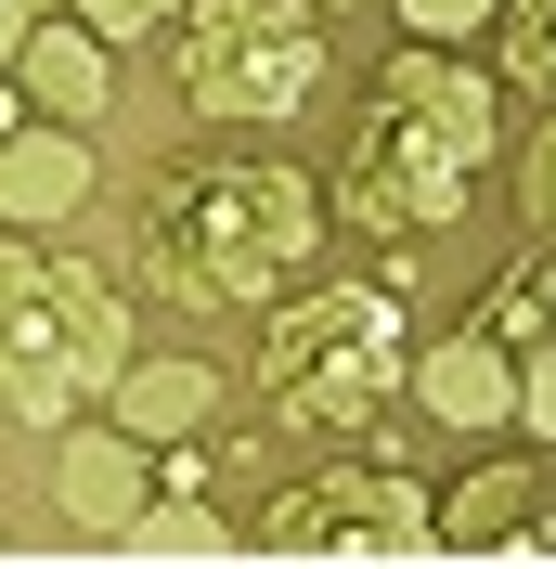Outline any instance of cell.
I'll return each mask as SVG.
<instances>
[{
	"mask_svg": "<svg viewBox=\"0 0 556 569\" xmlns=\"http://www.w3.org/2000/svg\"><path fill=\"white\" fill-rule=\"evenodd\" d=\"M142 259L181 311H246L272 298L298 259H311V181L259 169V156H220V169H181L142 220Z\"/></svg>",
	"mask_w": 556,
	"mask_h": 569,
	"instance_id": "1",
	"label": "cell"
},
{
	"mask_svg": "<svg viewBox=\"0 0 556 569\" xmlns=\"http://www.w3.org/2000/svg\"><path fill=\"white\" fill-rule=\"evenodd\" d=\"M479 156H492V91L466 66L401 52V66L376 78L363 130H349V208L376 220V233H427V220L466 208Z\"/></svg>",
	"mask_w": 556,
	"mask_h": 569,
	"instance_id": "2",
	"label": "cell"
},
{
	"mask_svg": "<svg viewBox=\"0 0 556 569\" xmlns=\"http://www.w3.org/2000/svg\"><path fill=\"white\" fill-rule=\"evenodd\" d=\"M130 362V311L105 298V272H66L39 247H0V415L52 427L91 389H117Z\"/></svg>",
	"mask_w": 556,
	"mask_h": 569,
	"instance_id": "3",
	"label": "cell"
},
{
	"mask_svg": "<svg viewBox=\"0 0 556 569\" xmlns=\"http://www.w3.org/2000/svg\"><path fill=\"white\" fill-rule=\"evenodd\" d=\"M259 389L298 427H349L401 389V298L388 284H311L298 311L259 337Z\"/></svg>",
	"mask_w": 556,
	"mask_h": 569,
	"instance_id": "4",
	"label": "cell"
},
{
	"mask_svg": "<svg viewBox=\"0 0 556 569\" xmlns=\"http://www.w3.org/2000/svg\"><path fill=\"white\" fill-rule=\"evenodd\" d=\"M181 91L208 117H298L324 91V13L311 0H208L181 39Z\"/></svg>",
	"mask_w": 556,
	"mask_h": 569,
	"instance_id": "5",
	"label": "cell"
},
{
	"mask_svg": "<svg viewBox=\"0 0 556 569\" xmlns=\"http://www.w3.org/2000/svg\"><path fill=\"white\" fill-rule=\"evenodd\" d=\"M272 557H298V569H401V557H427V505H415V479H388V466H324V479H298V492L272 505Z\"/></svg>",
	"mask_w": 556,
	"mask_h": 569,
	"instance_id": "6",
	"label": "cell"
},
{
	"mask_svg": "<svg viewBox=\"0 0 556 569\" xmlns=\"http://www.w3.org/2000/svg\"><path fill=\"white\" fill-rule=\"evenodd\" d=\"M208 415H220L208 362H117V427H130L142 453H156V440H195Z\"/></svg>",
	"mask_w": 556,
	"mask_h": 569,
	"instance_id": "7",
	"label": "cell"
},
{
	"mask_svg": "<svg viewBox=\"0 0 556 569\" xmlns=\"http://www.w3.org/2000/svg\"><path fill=\"white\" fill-rule=\"evenodd\" d=\"M52 492H66L78 531H117V518L142 505V440H130V427H78L66 466H52Z\"/></svg>",
	"mask_w": 556,
	"mask_h": 569,
	"instance_id": "8",
	"label": "cell"
},
{
	"mask_svg": "<svg viewBox=\"0 0 556 569\" xmlns=\"http://www.w3.org/2000/svg\"><path fill=\"white\" fill-rule=\"evenodd\" d=\"M78 194H91V156H78L66 130H27V142H0V220H66Z\"/></svg>",
	"mask_w": 556,
	"mask_h": 569,
	"instance_id": "9",
	"label": "cell"
},
{
	"mask_svg": "<svg viewBox=\"0 0 556 569\" xmlns=\"http://www.w3.org/2000/svg\"><path fill=\"white\" fill-rule=\"evenodd\" d=\"M415 389H427V415H440V427H492L518 376H505V337L479 323V337H453V350H427V376H415Z\"/></svg>",
	"mask_w": 556,
	"mask_h": 569,
	"instance_id": "10",
	"label": "cell"
},
{
	"mask_svg": "<svg viewBox=\"0 0 556 569\" xmlns=\"http://www.w3.org/2000/svg\"><path fill=\"white\" fill-rule=\"evenodd\" d=\"M105 52H117V39H91V27H78V39H39V27H27L13 78H27V91H39L52 117H105V78H117Z\"/></svg>",
	"mask_w": 556,
	"mask_h": 569,
	"instance_id": "11",
	"label": "cell"
},
{
	"mask_svg": "<svg viewBox=\"0 0 556 569\" xmlns=\"http://www.w3.org/2000/svg\"><path fill=\"white\" fill-rule=\"evenodd\" d=\"M453 543H544V466H492V479H466Z\"/></svg>",
	"mask_w": 556,
	"mask_h": 569,
	"instance_id": "12",
	"label": "cell"
},
{
	"mask_svg": "<svg viewBox=\"0 0 556 569\" xmlns=\"http://www.w3.org/2000/svg\"><path fill=\"white\" fill-rule=\"evenodd\" d=\"M117 543H130V557H220V518L208 505H130Z\"/></svg>",
	"mask_w": 556,
	"mask_h": 569,
	"instance_id": "13",
	"label": "cell"
},
{
	"mask_svg": "<svg viewBox=\"0 0 556 569\" xmlns=\"http://www.w3.org/2000/svg\"><path fill=\"white\" fill-rule=\"evenodd\" d=\"M181 0H78V27L91 39H142V27H169Z\"/></svg>",
	"mask_w": 556,
	"mask_h": 569,
	"instance_id": "14",
	"label": "cell"
},
{
	"mask_svg": "<svg viewBox=\"0 0 556 569\" xmlns=\"http://www.w3.org/2000/svg\"><path fill=\"white\" fill-rule=\"evenodd\" d=\"M479 13H492V0H401V27H427V39H466Z\"/></svg>",
	"mask_w": 556,
	"mask_h": 569,
	"instance_id": "15",
	"label": "cell"
},
{
	"mask_svg": "<svg viewBox=\"0 0 556 569\" xmlns=\"http://www.w3.org/2000/svg\"><path fill=\"white\" fill-rule=\"evenodd\" d=\"M544 13L556 0H518V39H505V52H518V91H544Z\"/></svg>",
	"mask_w": 556,
	"mask_h": 569,
	"instance_id": "16",
	"label": "cell"
},
{
	"mask_svg": "<svg viewBox=\"0 0 556 569\" xmlns=\"http://www.w3.org/2000/svg\"><path fill=\"white\" fill-rule=\"evenodd\" d=\"M13 52H27V0H0V66H13Z\"/></svg>",
	"mask_w": 556,
	"mask_h": 569,
	"instance_id": "17",
	"label": "cell"
},
{
	"mask_svg": "<svg viewBox=\"0 0 556 569\" xmlns=\"http://www.w3.org/2000/svg\"><path fill=\"white\" fill-rule=\"evenodd\" d=\"M311 13H337V0H311Z\"/></svg>",
	"mask_w": 556,
	"mask_h": 569,
	"instance_id": "18",
	"label": "cell"
}]
</instances>
